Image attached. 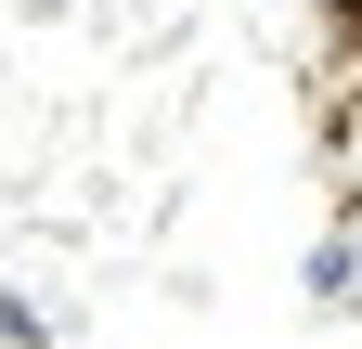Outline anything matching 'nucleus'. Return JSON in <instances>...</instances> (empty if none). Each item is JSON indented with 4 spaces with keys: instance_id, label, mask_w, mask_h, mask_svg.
I'll return each instance as SVG.
<instances>
[{
    "instance_id": "obj_1",
    "label": "nucleus",
    "mask_w": 362,
    "mask_h": 349,
    "mask_svg": "<svg viewBox=\"0 0 362 349\" xmlns=\"http://www.w3.org/2000/svg\"><path fill=\"white\" fill-rule=\"evenodd\" d=\"M337 13H362V0H337Z\"/></svg>"
}]
</instances>
